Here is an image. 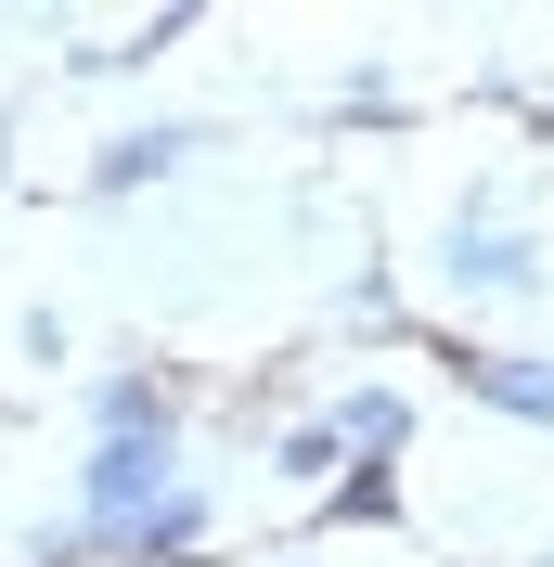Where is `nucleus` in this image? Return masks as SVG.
I'll use <instances>...</instances> for the list:
<instances>
[{"instance_id":"obj_5","label":"nucleus","mask_w":554,"mask_h":567,"mask_svg":"<svg viewBox=\"0 0 554 567\" xmlns=\"http://www.w3.org/2000/svg\"><path fill=\"white\" fill-rule=\"evenodd\" d=\"M194 142H207V130H194V116H142V130H116L104 155H91V194H104V207H116V194H142V181H168L181 155H194Z\"/></svg>"},{"instance_id":"obj_1","label":"nucleus","mask_w":554,"mask_h":567,"mask_svg":"<svg viewBox=\"0 0 554 567\" xmlns=\"http://www.w3.org/2000/svg\"><path fill=\"white\" fill-rule=\"evenodd\" d=\"M439 284L464 297V310H529L554 284V246L529 233V219H503V194H464L439 233Z\"/></svg>"},{"instance_id":"obj_11","label":"nucleus","mask_w":554,"mask_h":567,"mask_svg":"<svg viewBox=\"0 0 554 567\" xmlns=\"http://www.w3.org/2000/svg\"><path fill=\"white\" fill-rule=\"evenodd\" d=\"M284 567H322V555H284Z\"/></svg>"},{"instance_id":"obj_3","label":"nucleus","mask_w":554,"mask_h":567,"mask_svg":"<svg viewBox=\"0 0 554 567\" xmlns=\"http://www.w3.org/2000/svg\"><path fill=\"white\" fill-rule=\"evenodd\" d=\"M91 439H181V374L168 361H104L91 374Z\"/></svg>"},{"instance_id":"obj_6","label":"nucleus","mask_w":554,"mask_h":567,"mask_svg":"<svg viewBox=\"0 0 554 567\" xmlns=\"http://www.w3.org/2000/svg\"><path fill=\"white\" fill-rule=\"evenodd\" d=\"M336 322L361 336V349H400V336H413V310H400V284H387V258H361V271H348Z\"/></svg>"},{"instance_id":"obj_9","label":"nucleus","mask_w":554,"mask_h":567,"mask_svg":"<svg viewBox=\"0 0 554 567\" xmlns=\"http://www.w3.org/2000/svg\"><path fill=\"white\" fill-rule=\"evenodd\" d=\"M168 39H194V13H155V27H130L116 52H78V65H91V78H142L155 52H168Z\"/></svg>"},{"instance_id":"obj_4","label":"nucleus","mask_w":554,"mask_h":567,"mask_svg":"<svg viewBox=\"0 0 554 567\" xmlns=\"http://www.w3.org/2000/svg\"><path fill=\"white\" fill-rule=\"evenodd\" d=\"M322 425L348 439V464H400V452H413V388L361 374V388H336V400H322Z\"/></svg>"},{"instance_id":"obj_2","label":"nucleus","mask_w":554,"mask_h":567,"mask_svg":"<svg viewBox=\"0 0 554 567\" xmlns=\"http://www.w3.org/2000/svg\"><path fill=\"white\" fill-rule=\"evenodd\" d=\"M451 388L503 425H542L554 439V349H451Z\"/></svg>"},{"instance_id":"obj_10","label":"nucleus","mask_w":554,"mask_h":567,"mask_svg":"<svg viewBox=\"0 0 554 567\" xmlns=\"http://www.w3.org/2000/svg\"><path fill=\"white\" fill-rule=\"evenodd\" d=\"M27 361H39V374H52V361H78V322H65V310H27Z\"/></svg>"},{"instance_id":"obj_8","label":"nucleus","mask_w":554,"mask_h":567,"mask_svg":"<svg viewBox=\"0 0 554 567\" xmlns=\"http://www.w3.org/2000/svg\"><path fill=\"white\" fill-rule=\"evenodd\" d=\"M322 516H336V529H400V516H413V503H400V464H348L336 491H322Z\"/></svg>"},{"instance_id":"obj_7","label":"nucleus","mask_w":554,"mask_h":567,"mask_svg":"<svg viewBox=\"0 0 554 567\" xmlns=\"http://www.w3.org/2000/svg\"><path fill=\"white\" fill-rule=\"evenodd\" d=\"M271 477H284V491H336V477H348V439H336L322 413H297V425L271 439Z\"/></svg>"}]
</instances>
